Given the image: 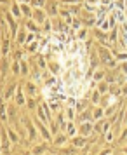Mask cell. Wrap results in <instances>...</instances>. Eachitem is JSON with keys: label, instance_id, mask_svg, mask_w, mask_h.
Returning a JSON list of instances; mask_svg holds the SVG:
<instances>
[{"label": "cell", "instance_id": "obj_1", "mask_svg": "<svg viewBox=\"0 0 127 155\" xmlns=\"http://www.w3.org/2000/svg\"><path fill=\"white\" fill-rule=\"evenodd\" d=\"M91 132H92V124H91V122H89V124L84 122V124L80 125V129H78V134H80V136H86V138L91 134Z\"/></svg>", "mask_w": 127, "mask_h": 155}, {"label": "cell", "instance_id": "obj_2", "mask_svg": "<svg viewBox=\"0 0 127 155\" xmlns=\"http://www.w3.org/2000/svg\"><path fill=\"white\" fill-rule=\"evenodd\" d=\"M37 127H38V131H40V136L44 138L45 141H49V140H51V132L47 131V127H44L40 122H37Z\"/></svg>", "mask_w": 127, "mask_h": 155}, {"label": "cell", "instance_id": "obj_3", "mask_svg": "<svg viewBox=\"0 0 127 155\" xmlns=\"http://www.w3.org/2000/svg\"><path fill=\"white\" fill-rule=\"evenodd\" d=\"M33 19L37 21V23H44V21H45V17H44V12H42V9L40 7H37L35 11H33Z\"/></svg>", "mask_w": 127, "mask_h": 155}, {"label": "cell", "instance_id": "obj_4", "mask_svg": "<svg viewBox=\"0 0 127 155\" xmlns=\"http://www.w3.org/2000/svg\"><path fill=\"white\" fill-rule=\"evenodd\" d=\"M99 56H101V59L106 63V64H113L112 59H110V54L106 52V49H104V47H99Z\"/></svg>", "mask_w": 127, "mask_h": 155}, {"label": "cell", "instance_id": "obj_5", "mask_svg": "<svg viewBox=\"0 0 127 155\" xmlns=\"http://www.w3.org/2000/svg\"><path fill=\"white\" fill-rule=\"evenodd\" d=\"M7 134H9V132L2 129V152H7V150H9V141H7Z\"/></svg>", "mask_w": 127, "mask_h": 155}, {"label": "cell", "instance_id": "obj_6", "mask_svg": "<svg viewBox=\"0 0 127 155\" xmlns=\"http://www.w3.org/2000/svg\"><path fill=\"white\" fill-rule=\"evenodd\" d=\"M66 131H68V136H72V138H73V136H77V132H78V129H77L72 122L66 125Z\"/></svg>", "mask_w": 127, "mask_h": 155}, {"label": "cell", "instance_id": "obj_7", "mask_svg": "<svg viewBox=\"0 0 127 155\" xmlns=\"http://www.w3.org/2000/svg\"><path fill=\"white\" fill-rule=\"evenodd\" d=\"M26 93L31 94V96H35V94H37V85L31 84V82H28V84H26Z\"/></svg>", "mask_w": 127, "mask_h": 155}, {"label": "cell", "instance_id": "obj_8", "mask_svg": "<svg viewBox=\"0 0 127 155\" xmlns=\"http://www.w3.org/2000/svg\"><path fill=\"white\" fill-rule=\"evenodd\" d=\"M72 141H73L75 146H84V145H86V136H82V138H75V136H73Z\"/></svg>", "mask_w": 127, "mask_h": 155}, {"label": "cell", "instance_id": "obj_9", "mask_svg": "<svg viewBox=\"0 0 127 155\" xmlns=\"http://www.w3.org/2000/svg\"><path fill=\"white\" fill-rule=\"evenodd\" d=\"M40 152H47V145L45 143L38 145V148H33V153H40Z\"/></svg>", "mask_w": 127, "mask_h": 155}, {"label": "cell", "instance_id": "obj_10", "mask_svg": "<svg viewBox=\"0 0 127 155\" xmlns=\"http://www.w3.org/2000/svg\"><path fill=\"white\" fill-rule=\"evenodd\" d=\"M7 132H9V138H11V141H12V143H17V141H19V138L14 134V131H11V129H9Z\"/></svg>", "mask_w": 127, "mask_h": 155}, {"label": "cell", "instance_id": "obj_11", "mask_svg": "<svg viewBox=\"0 0 127 155\" xmlns=\"http://www.w3.org/2000/svg\"><path fill=\"white\" fill-rule=\"evenodd\" d=\"M7 51H9V40H4L2 42V54H7Z\"/></svg>", "mask_w": 127, "mask_h": 155}, {"label": "cell", "instance_id": "obj_12", "mask_svg": "<svg viewBox=\"0 0 127 155\" xmlns=\"http://www.w3.org/2000/svg\"><path fill=\"white\" fill-rule=\"evenodd\" d=\"M65 141H66V136H63V134H61V136H57V138L54 140V143H56V145H63Z\"/></svg>", "mask_w": 127, "mask_h": 155}, {"label": "cell", "instance_id": "obj_13", "mask_svg": "<svg viewBox=\"0 0 127 155\" xmlns=\"http://www.w3.org/2000/svg\"><path fill=\"white\" fill-rule=\"evenodd\" d=\"M19 7H21V5H12V14H14L16 17H19V16H21V11H19Z\"/></svg>", "mask_w": 127, "mask_h": 155}, {"label": "cell", "instance_id": "obj_14", "mask_svg": "<svg viewBox=\"0 0 127 155\" xmlns=\"http://www.w3.org/2000/svg\"><path fill=\"white\" fill-rule=\"evenodd\" d=\"M21 9H23V12H25V14H26V16H31V14H33V12H31V11H30V7H28V5H26V4H23V5H21Z\"/></svg>", "mask_w": 127, "mask_h": 155}, {"label": "cell", "instance_id": "obj_15", "mask_svg": "<svg viewBox=\"0 0 127 155\" xmlns=\"http://www.w3.org/2000/svg\"><path fill=\"white\" fill-rule=\"evenodd\" d=\"M98 91H99L101 94H104V93H106V84H99V87H98Z\"/></svg>", "mask_w": 127, "mask_h": 155}, {"label": "cell", "instance_id": "obj_16", "mask_svg": "<svg viewBox=\"0 0 127 155\" xmlns=\"http://www.w3.org/2000/svg\"><path fill=\"white\" fill-rule=\"evenodd\" d=\"M66 115H68V119H70V120H73V115H75V112H73L72 108H68V110H66Z\"/></svg>", "mask_w": 127, "mask_h": 155}, {"label": "cell", "instance_id": "obj_17", "mask_svg": "<svg viewBox=\"0 0 127 155\" xmlns=\"http://www.w3.org/2000/svg\"><path fill=\"white\" fill-rule=\"evenodd\" d=\"M99 117H103V110L96 108V112H94V119H99Z\"/></svg>", "mask_w": 127, "mask_h": 155}, {"label": "cell", "instance_id": "obj_18", "mask_svg": "<svg viewBox=\"0 0 127 155\" xmlns=\"http://www.w3.org/2000/svg\"><path fill=\"white\" fill-rule=\"evenodd\" d=\"M16 101H17L19 105H23V101H25V99H23V94H21V93H17V96H16Z\"/></svg>", "mask_w": 127, "mask_h": 155}, {"label": "cell", "instance_id": "obj_19", "mask_svg": "<svg viewBox=\"0 0 127 155\" xmlns=\"http://www.w3.org/2000/svg\"><path fill=\"white\" fill-rule=\"evenodd\" d=\"M78 37H80V38L84 40V38H86V37H87V32H86V30H80V33H78Z\"/></svg>", "mask_w": 127, "mask_h": 155}, {"label": "cell", "instance_id": "obj_20", "mask_svg": "<svg viewBox=\"0 0 127 155\" xmlns=\"http://www.w3.org/2000/svg\"><path fill=\"white\" fill-rule=\"evenodd\" d=\"M12 72H14V73H17V72H19V64H16V63L12 64Z\"/></svg>", "mask_w": 127, "mask_h": 155}, {"label": "cell", "instance_id": "obj_21", "mask_svg": "<svg viewBox=\"0 0 127 155\" xmlns=\"http://www.w3.org/2000/svg\"><path fill=\"white\" fill-rule=\"evenodd\" d=\"M94 79H96V80H99V79H103V72H98V73H96V77H94Z\"/></svg>", "mask_w": 127, "mask_h": 155}, {"label": "cell", "instance_id": "obj_22", "mask_svg": "<svg viewBox=\"0 0 127 155\" xmlns=\"http://www.w3.org/2000/svg\"><path fill=\"white\" fill-rule=\"evenodd\" d=\"M28 108H35V101H33V99L28 101Z\"/></svg>", "mask_w": 127, "mask_h": 155}, {"label": "cell", "instance_id": "obj_23", "mask_svg": "<svg viewBox=\"0 0 127 155\" xmlns=\"http://www.w3.org/2000/svg\"><path fill=\"white\" fill-rule=\"evenodd\" d=\"M61 2H78V0H61Z\"/></svg>", "mask_w": 127, "mask_h": 155}, {"label": "cell", "instance_id": "obj_24", "mask_svg": "<svg viewBox=\"0 0 127 155\" xmlns=\"http://www.w3.org/2000/svg\"><path fill=\"white\" fill-rule=\"evenodd\" d=\"M89 2H94V0H89Z\"/></svg>", "mask_w": 127, "mask_h": 155}]
</instances>
